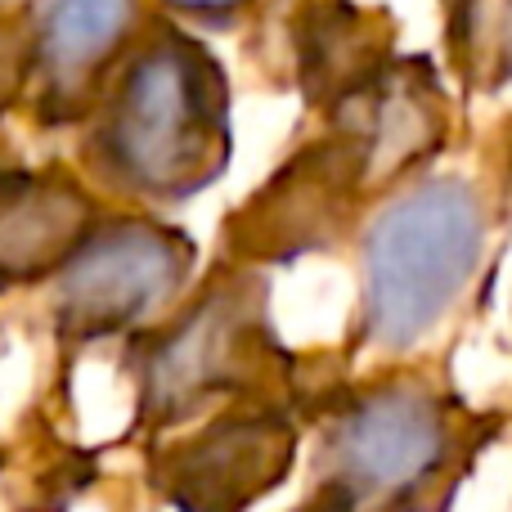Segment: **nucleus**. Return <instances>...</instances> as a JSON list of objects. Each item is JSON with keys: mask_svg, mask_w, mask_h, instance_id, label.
<instances>
[{"mask_svg": "<svg viewBox=\"0 0 512 512\" xmlns=\"http://www.w3.org/2000/svg\"><path fill=\"white\" fill-rule=\"evenodd\" d=\"M99 212L104 198L77 167H0V297L45 288Z\"/></svg>", "mask_w": 512, "mask_h": 512, "instance_id": "nucleus-10", "label": "nucleus"}, {"mask_svg": "<svg viewBox=\"0 0 512 512\" xmlns=\"http://www.w3.org/2000/svg\"><path fill=\"white\" fill-rule=\"evenodd\" d=\"M0 167H5V162H0Z\"/></svg>", "mask_w": 512, "mask_h": 512, "instance_id": "nucleus-17", "label": "nucleus"}, {"mask_svg": "<svg viewBox=\"0 0 512 512\" xmlns=\"http://www.w3.org/2000/svg\"><path fill=\"white\" fill-rule=\"evenodd\" d=\"M324 122H342L364 144L369 198L418 180L450 144V90L423 54H396L360 95Z\"/></svg>", "mask_w": 512, "mask_h": 512, "instance_id": "nucleus-9", "label": "nucleus"}, {"mask_svg": "<svg viewBox=\"0 0 512 512\" xmlns=\"http://www.w3.org/2000/svg\"><path fill=\"white\" fill-rule=\"evenodd\" d=\"M445 50L472 95L512 81V0H445Z\"/></svg>", "mask_w": 512, "mask_h": 512, "instance_id": "nucleus-12", "label": "nucleus"}, {"mask_svg": "<svg viewBox=\"0 0 512 512\" xmlns=\"http://www.w3.org/2000/svg\"><path fill=\"white\" fill-rule=\"evenodd\" d=\"M292 512H351V504L342 499V490H333V486H315V495H310L301 508H292Z\"/></svg>", "mask_w": 512, "mask_h": 512, "instance_id": "nucleus-15", "label": "nucleus"}, {"mask_svg": "<svg viewBox=\"0 0 512 512\" xmlns=\"http://www.w3.org/2000/svg\"><path fill=\"white\" fill-rule=\"evenodd\" d=\"M301 423L292 405H225L189 436L144 450L153 495L176 512H252L292 477Z\"/></svg>", "mask_w": 512, "mask_h": 512, "instance_id": "nucleus-6", "label": "nucleus"}, {"mask_svg": "<svg viewBox=\"0 0 512 512\" xmlns=\"http://www.w3.org/2000/svg\"><path fill=\"white\" fill-rule=\"evenodd\" d=\"M198 270V243L189 230L153 212H99L86 239L45 283L50 328L63 351L131 337L158 324Z\"/></svg>", "mask_w": 512, "mask_h": 512, "instance_id": "nucleus-5", "label": "nucleus"}, {"mask_svg": "<svg viewBox=\"0 0 512 512\" xmlns=\"http://www.w3.org/2000/svg\"><path fill=\"white\" fill-rule=\"evenodd\" d=\"M288 45L301 99L310 113L328 117L396 59V18L351 0H297Z\"/></svg>", "mask_w": 512, "mask_h": 512, "instance_id": "nucleus-11", "label": "nucleus"}, {"mask_svg": "<svg viewBox=\"0 0 512 512\" xmlns=\"http://www.w3.org/2000/svg\"><path fill=\"white\" fill-rule=\"evenodd\" d=\"M27 95V27L23 9L0 14V117Z\"/></svg>", "mask_w": 512, "mask_h": 512, "instance_id": "nucleus-14", "label": "nucleus"}, {"mask_svg": "<svg viewBox=\"0 0 512 512\" xmlns=\"http://www.w3.org/2000/svg\"><path fill=\"white\" fill-rule=\"evenodd\" d=\"M234 158L230 72L198 32L153 9L77 126V176L135 212L207 194Z\"/></svg>", "mask_w": 512, "mask_h": 512, "instance_id": "nucleus-1", "label": "nucleus"}, {"mask_svg": "<svg viewBox=\"0 0 512 512\" xmlns=\"http://www.w3.org/2000/svg\"><path fill=\"white\" fill-rule=\"evenodd\" d=\"M27 0H0V14H14V9H23Z\"/></svg>", "mask_w": 512, "mask_h": 512, "instance_id": "nucleus-16", "label": "nucleus"}, {"mask_svg": "<svg viewBox=\"0 0 512 512\" xmlns=\"http://www.w3.org/2000/svg\"><path fill=\"white\" fill-rule=\"evenodd\" d=\"M364 203V144L351 126L328 122L319 140L301 144L239 212H230L225 256L243 265H283L328 252L346 239Z\"/></svg>", "mask_w": 512, "mask_h": 512, "instance_id": "nucleus-7", "label": "nucleus"}, {"mask_svg": "<svg viewBox=\"0 0 512 512\" xmlns=\"http://www.w3.org/2000/svg\"><path fill=\"white\" fill-rule=\"evenodd\" d=\"M149 0H27V95L41 131H77L144 23Z\"/></svg>", "mask_w": 512, "mask_h": 512, "instance_id": "nucleus-8", "label": "nucleus"}, {"mask_svg": "<svg viewBox=\"0 0 512 512\" xmlns=\"http://www.w3.org/2000/svg\"><path fill=\"white\" fill-rule=\"evenodd\" d=\"M486 243L490 207L468 176H418L378 198L360 230L355 342L382 355L423 346L459 310Z\"/></svg>", "mask_w": 512, "mask_h": 512, "instance_id": "nucleus-4", "label": "nucleus"}, {"mask_svg": "<svg viewBox=\"0 0 512 512\" xmlns=\"http://www.w3.org/2000/svg\"><path fill=\"white\" fill-rule=\"evenodd\" d=\"M122 364L135 391L131 436L144 445L225 405H292L301 396V364L270 315V279L230 256L158 324L126 337Z\"/></svg>", "mask_w": 512, "mask_h": 512, "instance_id": "nucleus-3", "label": "nucleus"}, {"mask_svg": "<svg viewBox=\"0 0 512 512\" xmlns=\"http://www.w3.org/2000/svg\"><path fill=\"white\" fill-rule=\"evenodd\" d=\"M315 486L342 490L351 512H450L504 414L472 409L423 369H387L306 405Z\"/></svg>", "mask_w": 512, "mask_h": 512, "instance_id": "nucleus-2", "label": "nucleus"}, {"mask_svg": "<svg viewBox=\"0 0 512 512\" xmlns=\"http://www.w3.org/2000/svg\"><path fill=\"white\" fill-rule=\"evenodd\" d=\"M265 0H153L162 18L189 27V32H234L252 14H261Z\"/></svg>", "mask_w": 512, "mask_h": 512, "instance_id": "nucleus-13", "label": "nucleus"}]
</instances>
